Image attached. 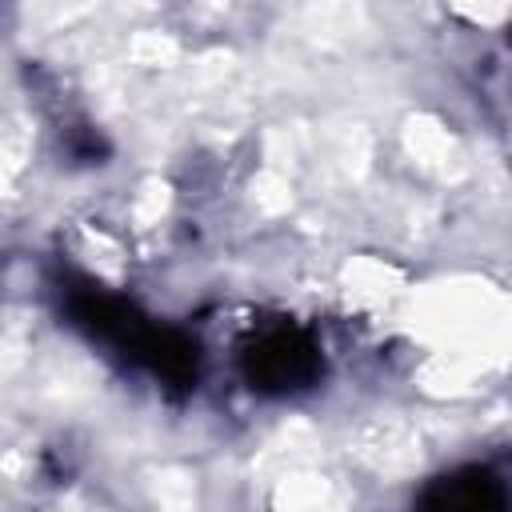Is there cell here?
<instances>
[{"label": "cell", "instance_id": "1", "mask_svg": "<svg viewBox=\"0 0 512 512\" xmlns=\"http://www.w3.org/2000/svg\"><path fill=\"white\" fill-rule=\"evenodd\" d=\"M240 364H244V380L252 388L296 392L320 376V348L312 344L308 332H300L292 324H276V328H264L260 336H252L244 344Z\"/></svg>", "mask_w": 512, "mask_h": 512}, {"label": "cell", "instance_id": "2", "mask_svg": "<svg viewBox=\"0 0 512 512\" xmlns=\"http://www.w3.org/2000/svg\"><path fill=\"white\" fill-rule=\"evenodd\" d=\"M416 512H512V492L492 468L468 464L428 480Z\"/></svg>", "mask_w": 512, "mask_h": 512}]
</instances>
